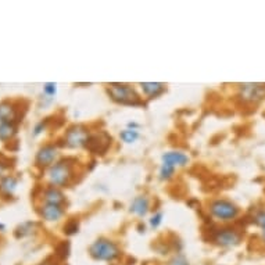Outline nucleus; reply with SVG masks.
<instances>
[{
    "instance_id": "b1692460",
    "label": "nucleus",
    "mask_w": 265,
    "mask_h": 265,
    "mask_svg": "<svg viewBox=\"0 0 265 265\" xmlns=\"http://www.w3.org/2000/svg\"><path fill=\"white\" fill-rule=\"evenodd\" d=\"M38 265H59V261L57 260H54V258H49V260H44L43 263Z\"/></svg>"
},
{
    "instance_id": "2eb2a0df",
    "label": "nucleus",
    "mask_w": 265,
    "mask_h": 265,
    "mask_svg": "<svg viewBox=\"0 0 265 265\" xmlns=\"http://www.w3.org/2000/svg\"><path fill=\"white\" fill-rule=\"evenodd\" d=\"M16 189H17V179H16L14 177L7 175V177H4L3 179L0 180V193H1L3 196H13L14 192H16Z\"/></svg>"
},
{
    "instance_id": "393cba45",
    "label": "nucleus",
    "mask_w": 265,
    "mask_h": 265,
    "mask_svg": "<svg viewBox=\"0 0 265 265\" xmlns=\"http://www.w3.org/2000/svg\"><path fill=\"white\" fill-rule=\"evenodd\" d=\"M139 127H140V125H139L137 122H135V121H129L128 124H127V128L129 129H137V131H139Z\"/></svg>"
},
{
    "instance_id": "7ed1b4c3",
    "label": "nucleus",
    "mask_w": 265,
    "mask_h": 265,
    "mask_svg": "<svg viewBox=\"0 0 265 265\" xmlns=\"http://www.w3.org/2000/svg\"><path fill=\"white\" fill-rule=\"evenodd\" d=\"M88 253L94 261L102 263H115L122 257V250L117 242L109 238H97L88 248Z\"/></svg>"
},
{
    "instance_id": "a878e982",
    "label": "nucleus",
    "mask_w": 265,
    "mask_h": 265,
    "mask_svg": "<svg viewBox=\"0 0 265 265\" xmlns=\"http://www.w3.org/2000/svg\"><path fill=\"white\" fill-rule=\"evenodd\" d=\"M6 170H7V167H6V165H3V163H0V178H1V179L4 178L3 175H4Z\"/></svg>"
},
{
    "instance_id": "0eeeda50",
    "label": "nucleus",
    "mask_w": 265,
    "mask_h": 265,
    "mask_svg": "<svg viewBox=\"0 0 265 265\" xmlns=\"http://www.w3.org/2000/svg\"><path fill=\"white\" fill-rule=\"evenodd\" d=\"M238 97L243 103L256 104L265 99V84L247 82L238 85Z\"/></svg>"
},
{
    "instance_id": "412c9836",
    "label": "nucleus",
    "mask_w": 265,
    "mask_h": 265,
    "mask_svg": "<svg viewBox=\"0 0 265 265\" xmlns=\"http://www.w3.org/2000/svg\"><path fill=\"white\" fill-rule=\"evenodd\" d=\"M43 93L47 97H54L57 94V84L56 82H47L43 85Z\"/></svg>"
},
{
    "instance_id": "f3484780",
    "label": "nucleus",
    "mask_w": 265,
    "mask_h": 265,
    "mask_svg": "<svg viewBox=\"0 0 265 265\" xmlns=\"http://www.w3.org/2000/svg\"><path fill=\"white\" fill-rule=\"evenodd\" d=\"M139 137H140V133H139V131H137V129L125 128L124 131H121L120 132V139L124 142V143H127V145H132V143H135Z\"/></svg>"
},
{
    "instance_id": "9b49d317",
    "label": "nucleus",
    "mask_w": 265,
    "mask_h": 265,
    "mask_svg": "<svg viewBox=\"0 0 265 265\" xmlns=\"http://www.w3.org/2000/svg\"><path fill=\"white\" fill-rule=\"evenodd\" d=\"M150 207H152V203H150L149 196L147 195H139L132 200V203L129 205V213L136 215L139 218H145L150 211Z\"/></svg>"
},
{
    "instance_id": "9d476101",
    "label": "nucleus",
    "mask_w": 265,
    "mask_h": 265,
    "mask_svg": "<svg viewBox=\"0 0 265 265\" xmlns=\"http://www.w3.org/2000/svg\"><path fill=\"white\" fill-rule=\"evenodd\" d=\"M39 214L47 222H59L66 215V208H64V205L44 204L43 203L39 207Z\"/></svg>"
},
{
    "instance_id": "f8f14e48",
    "label": "nucleus",
    "mask_w": 265,
    "mask_h": 265,
    "mask_svg": "<svg viewBox=\"0 0 265 265\" xmlns=\"http://www.w3.org/2000/svg\"><path fill=\"white\" fill-rule=\"evenodd\" d=\"M139 86L147 100L157 99L167 90V85L163 82H140Z\"/></svg>"
},
{
    "instance_id": "6ab92c4d",
    "label": "nucleus",
    "mask_w": 265,
    "mask_h": 265,
    "mask_svg": "<svg viewBox=\"0 0 265 265\" xmlns=\"http://www.w3.org/2000/svg\"><path fill=\"white\" fill-rule=\"evenodd\" d=\"M163 220H164L163 211H155V213L150 217V220H149V225H150V228H152V229H157V228H160V225L163 223Z\"/></svg>"
},
{
    "instance_id": "4be33fe9",
    "label": "nucleus",
    "mask_w": 265,
    "mask_h": 265,
    "mask_svg": "<svg viewBox=\"0 0 265 265\" xmlns=\"http://www.w3.org/2000/svg\"><path fill=\"white\" fill-rule=\"evenodd\" d=\"M253 221L257 226H260L261 229H265V210L257 211L256 215L253 217Z\"/></svg>"
},
{
    "instance_id": "20e7f679",
    "label": "nucleus",
    "mask_w": 265,
    "mask_h": 265,
    "mask_svg": "<svg viewBox=\"0 0 265 265\" xmlns=\"http://www.w3.org/2000/svg\"><path fill=\"white\" fill-rule=\"evenodd\" d=\"M208 214L220 222L235 221L240 214V208L228 199H214L207 204Z\"/></svg>"
},
{
    "instance_id": "1a4fd4ad",
    "label": "nucleus",
    "mask_w": 265,
    "mask_h": 265,
    "mask_svg": "<svg viewBox=\"0 0 265 265\" xmlns=\"http://www.w3.org/2000/svg\"><path fill=\"white\" fill-rule=\"evenodd\" d=\"M161 163L171 165L174 168H185L190 163V157L180 150H168L161 155Z\"/></svg>"
},
{
    "instance_id": "cd10ccee",
    "label": "nucleus",
    "mask_w": 265,
    "mask_h": 265,
    "mask_svg": "<svg viewBox=\"0 0 265 265\" xmlns=\"http://www.w3.org/2000/svg\"><path fill=\"white\" fill-rule=\"evenodd\" d=\"M0 229H1V231L4 229V225H3V223H0Z\"/></svg>"
},
{
    "instance_id": "f257e3e1",
    "label": "nucleus",
    "mask_w": 265,
    "mask_h": 265,
    "mask_svg": "<svg viewBox=\"0 0 265 265\" xmlns=\"http://www.w3.org/2000/svg\"><path fill=\"white\" fill-rule=\"evenodd\" d=\"M106 92L112 102L121 106H131V107H140L145 106L142 96L137 93L136 88L129 84H109L106 86Z\"/></svg>"
},
{
    "instance_id": "ddd939ff",
    "label": "nucleus",
    "mask_w": 265,
    "mask_h": 265,
    "mask_svg": "<svg viewBox=\"0 0 265 265\" xmlns=\"http://www.w3.org/2000/svg\"><path fill=\"white\" fill-rule=\"evenodd\" d=\"M66 195L61 192V189L49 186L44 189L42 193V201L44 204H54V205H64L66 203Z\"/></svg>"
},
{
    "instance_id": "a211bd4d",
    "label": "nucleus",
    "mask_w": 265,
    "mask_h": 265,
    "mask_svg": "<svg viewBox=\"0 0 265 265\" xmlns=\"http://www.w3.org/2000/svg\"><path fill=\"white\" fill-rule=\"evenodd\" d=\"M175 172H177V168H174L171 165H167V164H160V168H158V179L163 180V182H167V180H170L174 178V175H175Z\"/></svg>"
},
{
    "instance_id": "39448f33",
    "label": "nucleus",
    "mask_w": 265,
    "mask_h": 265,
    "mask_svg": "<svg viewBox=\"0 0 265 265\" xmlns=\"http://www.w3.org/2000/svg\"><path fill=\"white\" fill-rule=\"evenodd\" d=\"M90 137L92 136H90L89 129L86 128L85 125L77 124V125L69 127L66 131L64 137H63V146L67 149H71V150H81V149H85L89 146Z\"/></svg>"
},
{
    "instance_id": "bb28decb",
    "label": "nucleus",
    "mask_w": 265,
    "mask_h": 265,
    "mask_svg": "<svg viewBox=\"0 0 265 265\" xmlns=\"http://www.w3.org/2000/svg\"><path fill=\"white\" fill-rule=\"evenodd\" d=\"M261 240L265 243V229H261Z\"/></svg>"
},
{
    "instance_id": "6e6552de",
    "label": "nucleus",
    "mask_w": 265,
    "mask_h": 265,
    "mask_svg": "<svg viewBox=\"0 0 265 265\" xmlns=\"http://www.w3.org/2000/svg\"><path fill=\"white\" fill-rule=\"evenodd\" d=\"M59 147L56 145L42 146L35 157V164L41 168H50L54 163H57L59 158Z\"/></svg>"
},
{
    "instance_id": "5701e85b",
    "label": "nucleus",
    "mask_w": 265,
    "mask_h": 265,
    "mask_svg": "<svg viewBox=\"0 0 265 265\" xmlns=\"http://www.w3.org/2000/svg\"><path fill=\"white\" fill-rule=\"evenodd\" d=\"M46 129V121H41V122H38L36 125H35L34 128V136H38V135H41L43 131Z\"/></svg>"
},
{
    "instance_id": "f03ea898",
    "label": "nucleus",
    "mask_w": 265,
    "mask_h": 265,
    "mask_svg": "<svg viewBox=\"0 0 265 265\" xmlns=\"http://www.w3.org/2000/svg\"><path fill=\"white\" fill-rule=\"evenodd\" d=\"M75 177V164L71 158L59 160L50 168H47L46 179L53 188H66Z\"/></svg>"
},
{
    "instance_id": "aec40b11",
    "label": "nucleus",
    "mask_w": 265,
    "mask_h": 265,
    "mask_svg": "<svg viewBox=\"0 0 265 265\" xmlns=\"http://www.w3.org/2000/svg\"><path fill=\"white\" fill-rule=\"evenodd\" d=\"M168 265H190V263H189V260L185 254L177 253L168 260Z\"/></svg>"
},
{
    "instance_id": "dca6fc26",
    "label": "nucleus",
    "mask_w": 265,
    "mask_h": 265,
    "mask_svg": "<svg viewBox=\"0 0 265 265\" xmlns=\"http://www.w3.org/2000/svg\"><path fill=\"white\" fill-rule=\"evenodd\" d=\"M17 133V127L14 122H0V140L7 142L11 140Z\"/></svg>"
},
{
    "instance_id": "4468645a",
    "label": "nucleus",
    "mask_w": 265,
    "mask_h": 265,
    "mask_svg": "<svg viewBox=\"0 0 265 265\" xmlns=\"http://www.w3.org/2000/svg\"><path fill=\"white\" fill-rule=\"evenodd\" d=\"M17 115V109L13 106V103H0V122H16Z\"/></svg>"
},
{
    "instance_id": "423d86ee",
    "label": "nucleus",
    "mask_w": 265,
    "mask_h": 265,
    "mask_svg": "<svg viewBox=\"0 0 265 265\" xmlns=\"http://www.w3.org/2000/svg\"><path fill=\"white\" fill-rule=\"evenodd\" d=\"M243 240V233L236 228H220L213 232L211 242L217 247L221 248H233L239 246Z\"/></svg>"
}]
</instances>
